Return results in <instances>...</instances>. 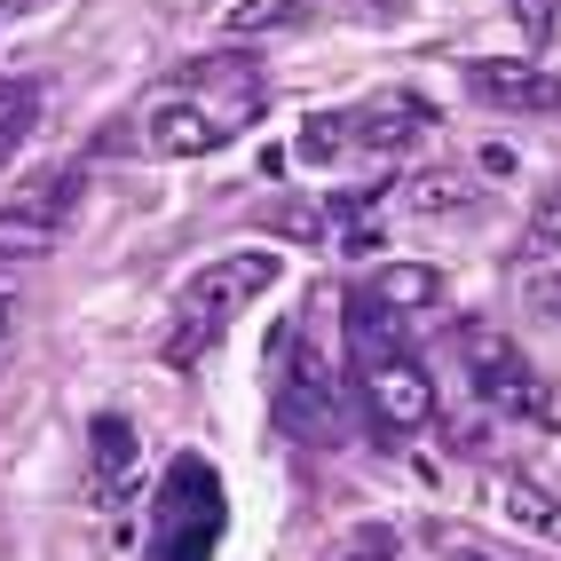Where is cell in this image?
Here are the masks:
<instances>
[{
	"instance_id": "cell-23",
	"label": "cell",
	"mask_w": 561,
	"mask_h": 561,
	"mask_svg": "<svg viewBox=\"0 0 561 561\" xmlns=\"http://www.w3.org/2000/svg\"><path fill=\"white\" fill-rule=\"evenodd\" d=\"M24 103H32V88H24V80H0V111H24Z\"/></svg>"
},
{
	"instance_id": "cell-25",
	"label": "cell",
	"mask_w": 561,
	"mask_h": 561,
	"mask_svg": "<svg viewBox=\"0 0 561 561\" xmlns=\"http://www.w3.org/2000/svg\"><path fill=\"white\" fill-rule=\"evenodd\" d=\"M0 324H9V285H0Z\"/></svg>"
},
{
	"instance_id": "cell-10",
	"label": "cell",
	"mask_w": 561,
	"mask_h": 561,
	"mask_svg": "<svg viewBox=\"0 0 561 561\" xmlns=\"http://www.w3.org/2000/svg\"><path fill=\"white\" fill-rule=\"evenodd\" d=\"M341 324H348V364H356V371H371V364H388V356H403V348H411L403 309H388L380 293H364V285L348 293Z\"/></svg>"
},
{
	"instance_id": "cell-22",
	"label": "cell",
	"mask_w": 561,
	"mask_h": 561,
	"mask_svg": "<svg viewBox=\"0 0 561 561\" xmlns=\"http://www.w3.org/2000/svg\"><path fill=\"white\" fill-rule=\"evenodd\" d=\"M277 230H293V238H317V206H277Z\"/></svg>"
},
{
	"instance_id": "cell-9",
	"label": "cell",
	"mask_w": 561,
	"mask_h": 561,
	"mask_svg": "<svg viewBox=\"0 0 561 561\" xmlns=\"http://www.w3.org/2000/svg\"><path fill=\"white\" fill-rule=\"evenodd\" d=\"M427 127H435V103L411 95V88H388L364 111H348V142H364V151H403V142H420Z\"/></svg>"
},
{
	"instance_id": "cell-18",
	"label": "cell",
	"mask_w": 561,
	"mask_h": 561,
	"mask_svg": "<svg viewBox=\"0 0 561 561\" xmlns=\"http://www.w3.org/2000/svg\"><path fill=\"white\" fill-rule=\"evenodd\" d=\"M522 309H530L538 324H561V270H530V277H522Z\"/></svg>"
},
{
	"instance_id": "cell-2",
	"label": "cell",
	"mask_w": 561,
	"mask_h": 561,
	"mask_svg": "<svg viewBox=\"0 0 561 561\" xmlns=\"http://www.w3.org/2000/svg\"><path fill=\"white\" fill-rule=\"evenodd\" d=\"M221 530H230V491H221V474L198 451L167 459L159 499H151V553L142 561H214Z\"/></svg>"
},
{
	"instance_id": "cell-8",
	"label": "cell",
	"mask_w": 561,
	"mask_h": 561,
	"mask_svg": "<svg viewBox=\"0 0 561 561\" xmlns=\"http://www.w3.org/2000/svg\"><path fill=\"white\" fill-rule=\"evenodd\" d=\"M230 135H238V119H214V111L191 103V95H159L151 111H142V142H151L159 159H206Z\"/></svg>"
},
{
	"instance_id": "cell-17",
	"label": "cell",
	"mask_w": 561,
	"mask_h": 561,
	"mask_svg": "<svg viewBox=\"0 0 561 561\" xmlns=\"http://www.w3.org/2000/svg\"><path fill=\"white\" fill-rule=\"evenodd\" d=\"M341 142H348V119H341V111H317V119L301 127V159L324 167V159H341Z\"/></svg>"
},
{
	"instance_id": "cell-5",
	"label": "cell",
	"mask_w": 561,
	"mask_h": 561,
	"mask_svg": "<svg viewBox=\"0 0 561 561\" xmlns=\"http://www.w3.org/2000/svg\"><path fill=\"white\" fill-rule=\"evenodd\" d=\"M80 167H56V174H41V182H24V191L0 206V261H16V253H48L56 238H64V221H71V206H80Z\"/></svg>"
},
{
	"instance_id": "cell-6",
	"label": "cell",
	"mask_w": 561,
	"mask_h": 561,
	"mask_svg": "<svg viewBox=\"0 0 561 561\" xmlns=\"http://www.w3.org/2000/svg\"><path fill=\"white\" fill-rule=\"evenodd\" d=\"M364 380V403H371V420H380L388 435H420V427H435V371L420 364V356H388V364H371V371H356Z\"/></svg>"
},
{
	"instance_id": "cell-1",
	"label": "cell",
	"mask_w": 561,
	"mask_h": 561,
	"mask_svg": "<svg viewBox=\"0 0 561 561\" xmlns=\"http://www.w3.org/2000/svg\"><path fill=\"white\" fill-rule=\"evenodd\" d=\"M277 277H285L277 253H221V261H206V270L174 293V317H167V332H159V356H167L174 371H191V364L221 341V324H230L253 293H270Z\"/></svg>"
},
{
	"instance_id": "cell-19",
	"label": "cell",
	"mask_w": 561,
	"mask_h": 561,
	"mask_svg": "<svg viewBox=\"0 0 561 561\" xmlns=\"http://www.w3.org/2000/svg\"><path fill=\"white\" fill-rule=\"evenodd\" d=\"M514 24L538 41V56L553 48V24H561V0H514Z\"/></svg>"
},
{
	"instance_id": "cell-12",
	"label": "cell",
	"mask_w": 561,
	"mask_h": 561,
	"mask_svg": "<svg viewBox=\"0 0 561 561\" xmlns=\"http://www.w3.org/2000/svg\"><path fill=\"white\" fill-rule=\"evenodd\" d=\"M364 293H380L388 309L411 317V309H435V301H443V270H427V261H388V270L371 277Z\"/></svg>"
},
{
	"instance_id": "cell-21",
	"label": "cell",
	"mask_w": 561,
	"mask_h": 561,
	"mask_svg": "<svg viewBox=\"0 0 561 561\" xmlns=\"http://www.w3.org/2000/svg\"><path fill=\"white\" fill-rule=\"evenodd\" d=\"M332 561H396V546H388V538H348Z\"/></svg>"
},
{
	"instance_id": "cell-13",
	"label": "cell",
	"mask_w": 561,
	"mask_h": 561,
	"mask_svg": "<svg viewBox=\"0 0 561 561\" xmlns=\"http://www.w3.org/2000/svg\"><path fill=\"white\" fill-rule=\"evenodd\" d=\"M506 522H514V530H530V538H546V546H561V499L546 491V482H530V474H514L506 482Z\"/></svg>"
},
{
	"instance_id": "cell-24",
	"label": "cell",
	"mask_w": 561,
	"mask_h": 561,
	"mask_svg": "<svg viewBox=\"0 0 561 561\" xmlns=\"http://www.w3.org/2000/svg\"><path fill=\"white\" fill-rule=\"evenodd\" d=\"M32 9V0H0V24H9V16H24Z\"/></svg>"
},
{
	"instance_id": "cell-3",
	"label": "cell",
	"mask_w": 561,
	"mask_h": 561,
	"mask_svg": "<svg viewBox=\"0 0 561 561\" xmlns=\"http://www.w3.org/2000/svg\"><path fill=\"white\" fill-rule=\"evenodd\" d=\"M277 364H285V388H277V427L293 443H341L348 420H341V388H332V364L324 348L309 341V332H293V341H277Z\"/></svg>"
},
{
	"instance_id": "cell-4",
	"label": "cell",
	"mask_w": 561,
	"mask_h": 561,
	"mask_svg": "<svg viewBox=\"0 0 561 561\" xmlns=\"http://www.w3.org/2000/svg\"><path fill=\"white\" fill-rule=\"evenodd\" d=\"M459 356H467V388L491 403V411H514V420H538V411H546V380L530 371V356H522L506 332L467 324L459 332Z\"/></svg>"
},
{
	"instance_id": "cell-16",
	"label": "cell",
	"mask_w": 561,
	"mask_h": 561,
	"mask_svg": "<svg viewBox=\"0 0 561 561\" xmlns=\"http://www.w3.org/2000/svg\"><path fill=\"white\" fill-rule=\"evenodd\" d=\"M427 546H435V553H451V561H514L506 546L474 538V530H451V522H435V530H427Z\"/></svg>"
},
{
	"instance_id": "cell-7",
	"label": "cell",
	"mask_w": 561,
	"mask_h": 561,
	"mask_svg": "<svg viewBox=\"0 0 561 561\" xmlns=\"http://www.w3.org/2000/svg\"><path fill=\"white\" fill-rule=\"evenodd\" d=\"M467 95L491 111H561V71H546L538 56H474Z\"/></svg>"
},
{
	"instance_id": "cell-15",
	"label": "cell",
	"mask_w": 561,
	"mask_h": 561,
	"mask_svg": "<svg viewBox=\"0 0 561 561\" xmlns=\"http://www.w3.org/2000/svg\"><path fill=\"white\" fill-rule=\"evenodd\" d=\"M301 16H309V0H238V9L221 16V32L253 41V32H277V24H301Z\"/></svg>"
},
{
	"instance_id": "cell-14",
	"label": "cell",
	"mask_w": 561,
	"mask_h": 561,
	"mask_svg": "<svg viewBox=\"0 0 561 561\" xmlns=\"http://www.w3.org/2000/svg\"><path fill=\"white\" fill-rule=\"evenodd\" d=\"M403 206L411 214H459V206H474V182L467 174H411L403 182Z\"/></svg>"
},
{
	"instance_id": "cell-20",
	"label": "cell",
	"mask_w": 561,
	"mask_h": 561,
	"mask_svg": "<svg viewBox=\"0 0 561 561\" xmlns=\"http://www.w3.org/2000/svg\"><path fill=\"white\" fill-rule=\"evenodd\" d=\"M530 245H546V253H561V182L538 198V214H530Z\"/></svg>"
},
{
	"instance_id": "cell-11",
	"label": "cell",
	"mask_w": 561,
	"mask_h": 561,
	"mask_svg": "<svg viewBox=\"0 0 561 561\" xmlns=\"http://www.w3.org/2000/svg\"><path fill=\"white\" fill-rule=\"evenodd\" d=\"M88 459H95V506H127L135 467H142V443L127 427V411H103V420L88 427Z\"/></svg>"
}]
</instances>
